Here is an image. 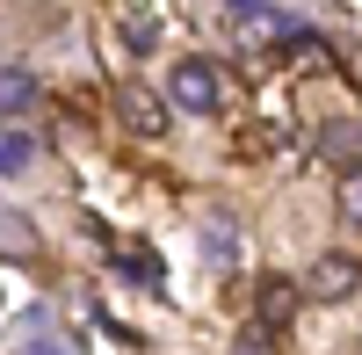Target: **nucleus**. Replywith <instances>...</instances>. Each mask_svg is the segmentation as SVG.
I'll return each instance as SVG.
<instances>
[{
    "label": "nucleus",
    "mask_w": 362,
    "mask_h": 355,
    "mask_svg": "<svg viewBox=\"0 0 362 355\" xmlns=\"http://www.w3.org/2000/svg\"><path fill=\"white\" fill-rule=\"evenodd\" d=\"M167 95L189 109V116H218L225 80H218V66H210V58H181V66H174V80H167Z\"/></svg>",
    "instance_id": "f257e3e1"
},
{
    "label": "nucleus",
    "mask_w": 362,
    "mask_h": 355,
    "mask_svg": "<svg viewBox=\"0 0 362 355\" xmlns=\"http://www.w3.org/2000/svg\"><path fill=\"white\" fill-rule=\"evenodd\" d=\"M319 160L341 174H362V116H341V124L319 131Z\"/></svg>",
    "instance_id": "f03ea898"
},
{
    "label": "nucleus",
    "mask_w": 362,
    "mask_h": 355,
    "mask_svg": "<svg viewBox=\"0 0 362 355\" xmlns=\"http://www.w3.org/2000/svg\"><path fill=\"white\" fill-rule=\"evenodd\" d=\"M116 109H124V124H131L138 138H160V131H167V102H160V95H145L138 80L116 95Z\"/></svg>",
    "instance_id": "7ed1b4c3"
},
{
    "label": "nucleus",
    "mask_w": 362,
    "mask_h": 355,
    "mask_svg": "<svg viewBox=\"0 0 362 355\" xmlns=\"http://www.w3.org/2000/svg\"><path fill=\"white\" fill-rule=\"evenodd\" d=\"M355 283H362V276H355V261H319V269L305 276V290H312L319 305H341V298H348Z\"/></svg>",
    "instance_id": "20e7f679"
},
{
    "label": "nucleus",
    "mask_w": 362,
    "mask_h": 355,
    "mask_svg": "<svg viewBox=\"0 0 362 355\" xmlns=\"http://www.w3.org/2000/svg\"><path fill=\"white\" fill-rule=\"evenodd\" d=\"M0 254H8V261H29V254H37V225H29L15 203H0Z\"/></svg>",
    "instance_id": "39448f33"
},
{
    "label": "nucleus",
    "mask_w": 362,
    "mask_h": 355,
    "mask_svg": "<svg viewBox=\"0 0 362 355\" xmlns=\"http://www.w3.org/2000/svg\"><path fill=\"white\" fill-rule=\"evenodd\" d=\"M203 254L218 261V269H232V261H239V232H232V218H203Z\"/></svg>",
    "instance_id": "423d86ee"
},
{
    "label": "nucleus",
    "mask_w": 362,
    "mask_h": 355,
    "mask_svg": "<svg viewBox=\"0 0 362 355\" xmlns=\"http://www.w3.org/2000/svg\"><path fill=\"white\" fill-rule=\"evenodd\" d=\"M29 102H37V80H29L22 66H0V109H8V116H22Z\"/></svg>",
    "instance_id": "0eeeda50"
},
{
    "label": "nucleus",
    "mask_w": 362,
    "mask_h": 355,
    "mask_svg": "<svg viewBox=\"0 0 362 355\" xmlns=\"http://www.w3.org/2000/svg\"><path fill=\"white\" fill-rule=\"evenodd\" d=\"M290 312H297V290H290V283H261V319H268V334H276Z\"/></svg>",
    "instance_id": "6e6552de"
},
{
    "label": "nucleus",
    "mask_w": 362,
    "mask_h": 355,
    "mask_svg": "<svg viewBox=\"0 0 362 355\" xmlns=\"http://www.w3.org/2000/svg\"><path fill=\"white\" fill-rule=\"evenodd\" d=\"M29 160H37V138H29V131H8V138H0V174H22Z\"/></svg>",
    "instance_id": "1a4fd4ad"
},
{
    "label": "nucleus",
    "mask_w": 362,
    "mask_h": 355,
    "mask_svg": "<svg viewBox=\"0 0 362 355\" xmlns=\"http://www.w3.org/2000/svg\"><path fill=\"white\" fill-rule=\"evenodd\" d=\"M225 355H276V334L254 319V327H239V334H232V348H225Z\"/></svg>",
    "instance_id": "9d476101"
},
{
    "label": "nucleus",
    "mask_w": 362,
    "mask_h": 355,
    "mask_svg": "<svg viewBox=\"0 0 362 355\" xmlns=\"http://www.w3.org/2000/svg\"><path fill=\"white\" fill-rule=\"evenodd\" d=\"M124 44H131V51H153V44H160V22H153V15L138 8V15L124 22Z\"/></svg>",
    "instance_id": "9b49d317"
},
{
    "label": "nucleus",
    "mask_w": 362,
    "mask_h": 355,
    "mask_svg": "<svg viewBox=\"0 0 362 355\" xmlns=\"http://www.w3.org/2000/svg\"><path fill=\"white\" fill-rule=\"evenodd\" d=\"M341 218L362 225V174H348V182H341Z\"/></svg>",
    "instance_id": "f8f14e48"
},
{
    "label": "nucleus",
    "mask_w": 362,
    "mask_h": 355,
    "mask_svg": "<svg viewBox=\"0 0 362 355\" xmlns=\"http://www.w3.org/2000/svg\"><path fill=\"white\" fill-rule=\"evenodd\" d=\"M124 276H138V283H160V254H131V261H124Z\"/></svg>",
    "instance_id": "ddd939ff"
},
{
    "label": "nucleus",
    "mask_w": 362,
    "mask_h": 355,
    "mask_svg": "<svg viewBox=\"0 0 362 355\" xmlns=\"http://www.w3.org/2000/svg\"><path fill=\"white\" fill-rule=\"evenodd\" d=\"M22 355H80L73 341H22Z\"/></svg>",
    "instance_id": "4468645a"
},
{
    "label": "nucleus",
    "mask_w": 362,
    "mask_h": 355,
    "mask_svg": "<svg viewBox=\"0 0 362 355\" xmlns=\"http://www.w3.org/2000/svg\"><path fill=\"white\" fill-rule=\"evenodd\" d=\"M225 8H232V15H247V22H254V15H268V0H225Z\"/></svg>",
    "instance_id": "2eb2a0df"
}]
</instances>
